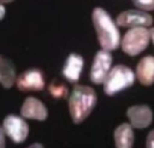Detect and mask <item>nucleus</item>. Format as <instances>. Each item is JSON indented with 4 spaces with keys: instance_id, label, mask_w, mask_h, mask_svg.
<instances>
[{
    "instance_id": "11",
    "label": "nucleus",
    "mask_w": 154,
    "mask_h": 148,
    "mask_svg": "<svg viewBox=\"0 0 154 148\" xmlns=\"http://www.w3.org/2000/svg\"><path fill=\"white\" fill-rule=\"evenodd\" d=\"M83 65H84V61H83L82 55H79L77 53L69 54V57L66 58L65 64L63 66V70H61L63 76L69 82L76 83L81 77V73L83 71Z\"/></svg>"
},
{
    "instance_id": "4",
    "label": "nucleus",
    "mask_w": 154,
    "mask_h": 148,
    "mask_svg": "<svg viewBox=\"0 0 154 148\" xmlns=\"http://www.w3.org/2000/svg\"><path fill=\"white\" fill-rule=\"evenodd\" d=\"M149 40H150L149 29L144 26L131 28L124 34L120 41V46L124 53H126L128 55L135 57L148 47Z\"/></svg>"
},
{
    "instance_id": "8",
    "label": "nucleus",
    "mask_w": 154,
    "mask_h": 148,
    "mask_svg": "<svg viewBox=\"0 0 154 148\" xmlns=\"http://www.w3.org/2000/svg\"><path fill=\"white\" fill-rule=\"evenodd\" d=\"M16 85L20 91L41 90L45 87L43 73L38 69H29L16 78Z\"/></svg>"
},
{
    "instance_id": "6",
    "label": "nucleus",
    "mask_w": 154,
    "mask_h": 148,
    "mask_svg": "<svg viewBox=\"0 0 154 148\" xmlns=\"http://www.w3.org/2000/svg\"><path fill=\"white\" fill-rule=\"evenodd\" d=\"M112 54L109 51L106 49H100L93 60L91 69H90V81L95 84H101L103 83L107 73L111 70L112 66Z\"/></svg>"
},
{
    "instance_id": "5",
    "label": "nucleus",
    "mask_w": 154,
    "mask_h": 148,
    "mask_svg": "<svg viewBox=\"0 0 154 148\" xmlns=\"http://www.w3.org/2000/svg\"><path fill=\"white\" fill-rule=\"evenodd\" d=\"M2 130L14 143H22L26 140L29 134V125L23 119L16 114H8L2 122Z\"/></svg>"
},
{
    "instance_id": "14",
    "label": "nucleus",
    "mask_w": 154,
    "mask_h": 148,
    "mask_svg": "<svg viewBox=\"0 0 154 148\" xmlns=\"http://www.w3.org/2000/svg\"><path fill=\"white\" fill-rule=\"evenodd\" d=\"M16 67L13 63L0 54V84L5 89H10L16 82Z\"/></svg>"
},
{
    "instance_id": "7",
    "label": "nucleus",
    "mask_w": 154,
    "mask_h": 148,
    "mask_svg": "<svg viewBox=\"0 0 154 148\" xmlns=\"http://www.w3.org/2000/svg\"><path fill=\"white\" fill-rule=\"evenodd\" d=\"M153 17L142 10H128L117 16L116 24L123 28H137V26H150Z\"/></svg>"
},
{
    "instance_id": "19",
    "label": "nucleus",
    "mask_w": 154,
    "mask_h": 148,
    "mask_svg": "<svg viewBox=\"0 0 154 148\" xmlns=\"http://www.w3.org/2000/svg\"><path fill=\"white\" fill-rule=\"evenodd\" d=\"M5 14H6V10H5V6H4V4H0V20L5 17Z\"/></svg>"
},
{
    "instance_id": "2",
    "label": "nucleus",
    "mask_w": 154,
    "mask_h": 148,
    "mask_svg": "<svg viewBox=\"0 0 154 148\" xmlns=\"http://www.w3.org/2000/svg\"><path fill=\"white\" fill-rule=\"evenodd\" d=\"M97 102L95 90L88 85H76L69 97V112L72 122L79 124L91 113Z\"/></svg>"
},
{
    "instance_id": "18",
    "label": "nucleus",
    "mask_w": 154,
    "mask_h": 148,
    "mask_svg": "<svg viewBox=\"0 0 154 148\" xmlns=\"http://www.w3.org/2000/svg\"><path fill=\"white\" fill-rule=\"evenodd\" d=\"M6 142H5V132L2 130V128L0 126V148H5Z\"/></svg>"
},
{
    "instance_id": "10",
    "label": "nucleus",
    "mask_w": 154,
    "mask_h": 148,
    "mask_svg": "<svg viewBox=\"0 0 154 148\" xmlns=\"http://www.w3.org/2000/svg\"><path fill=\"white\" fill-rule=\"evenodd\" d=\"M20 116L23 118H28V119L45 120L48 116V111L43 102H41L36 97L29 96L24 100V102L22 105Z\"/></svg>"
},
{
    "instance_id": "20",
    "label": "nucleus",
    "mask_w": 154,
    "mask_h": 148,
    "mask_svg": "<svg viewBox=\"0 0 154 148\" xmlns=\"http://www.w3.org/2000/svg\"><path fill=\"white\" fill-rule=\"evenodd\" d=\"M28 148H45L41 143H34V144H31V146H29Z\"/></svg>"
},
{
    "instance_id": "15",
    "label": "nucleus",
    "mask_w": 154,
    "mask_h": 148,
    "mask_svg": "<svg viewBox=\"0 0 154 148\" xmlns=\"http://www.w3.org/2000/svg\"><path fill=\"white\" fill-rule=\"evenodd\" d=\"M48 90H49L51 95L54 96L55 99H65L69 95V90H67L66 85L63 84V83H59L58 81H54V82L49 83Z\"/></svg>"
},
{
    "instance_id": "9",
    "label": "nucleus",
    "mask_w": 154,
    "mask_h": 148,
    "mask_svg": "<svg viewBox=\"0 0 154 148\" xmlns=\"http://www.w3.org/2000/svg\"><path fill=\"white\" fill-rule=\"evenodd\" d=\"M126 116L130 120V125L135 129H146L153 120V112L147 105H135L129 107Z\"/></svg>"
},
{
    "instance_id": "17",
    "label": "nucleus",
    "mask_w": 154,
    "mask_h": 148,
    "mask_svg": "<svg viewBox=\"0 0 154 148\" xmlns=\"http://www.w3.org/2000/svg\"><path fill=\"white\" fill-rule=\"evenodd\" d=\"M146 148H154V130H152L147 136Z\"/></svg>"
},
{
    "instance_id": "16",
    "label": "nucleus",
    "mask_w": 154,
    "mask_h": 148,
    "mask_svg": "<svg viewBox=\"0 0 154 148\" xmlns=\"http://www.w3.org/2000/svg\"><path fill=\"white\" fill-rule=\"evenodd\" d=\"M134 5L142 11H153L154 10V0H132Z\"/></svg>"
},
{
    "instance_id": "13",
    "label": "nucleus",
    "mask_w": 154,
    "mask_h": 148,
    "mask_svg": "<svg viewBox=\"0 0 154 148\" xmlns=\"http://www.w3.org/2000/svg\"><path fill=\"white\" fill-rule=\"evenodd\" d=\"M134 130L128 123L118 125L114 130V143L116 148H132L134 146Z\"/></svg>"
},
{
    "instance_id": "3",
    "label": "nucleus",
    "mask_w": 154,
    "mask_h": 148,
    "mask_svg": "<svg viewBox=\"0 0 154 148\" xmlns=\"http://www.w3.org/2000/svg\"><path fill=\"white\" fill-rule=\"evenodd\" d=\"M134 82L135 73L130 67L125 65H116L109 70L103 81V90L107 95L112 96L131 87Z\"/></svg>"
},
{
    "instance_id": "22",
    "label": "nucleus",
    "mask_w": 154,
    "mask_h": 148,
    "mask_svg": "<svg viewBox=\"0 0 154 148\" xmlns=\"http://www.w3.org/2000/svg\"><path fill=\"white\" fill-rule=\"evenodd\" d=\"M13 0H0V4H8V2H12Z\"/></svg>"
},
{
    "instance_id": "1",
    "label": "nucleus",
    "mask_w": 154,
    "mask_h": 148,
    "mask_svg": "<svg viewBox=\"0 0 154 148\" xmlns=\"http://www.w3.org/2000/svg\"><path fill=\"white\" fill-rule=\"evenodd\" d=\"M91 19L101 48L106 51L117 49L120 45V34L108 12L101 7H95L91 13Z\"/></svg>"
},
{
    "instance_id": "21",
    "label": "nucleus",
    "mask_w": 154,
    "mask_h": 148,
    "mask_svg": "<svg viewBox=\"0 0 154 148\" xmlns=\"http://www.w3.org/2000/svg\"><path fill=\"white\" fill-rule=\"evenodd\" d=\"M149 34H150V39H152V41L154 43V28H150L149 29Z\"/></svg>"
},
{
    "instance_id": "12",
    "label": "nucleus",
    "mask_w": 154,
    "mask_h": 148,
    "mask_svg": "<svg viewBox=\"0 0 154 148\" xmlns=\"http://www.w3.org/2000/svg\"><path fill=\"white\" fill-rule=\"evenodd\" d=\"M136 77L143 85H152L154 83V57H143L136 66Z\"/></svg>"
}]
</instances>
